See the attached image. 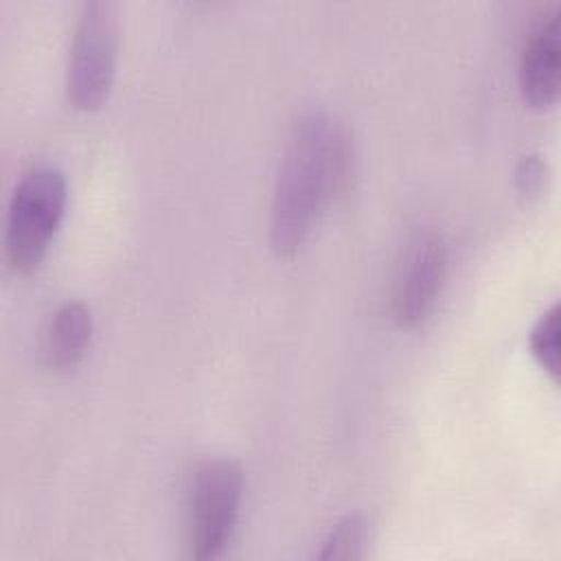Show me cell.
Here are the masks:
<instances>
[{"instance_id":"obj_1","label":"cell","mask_w":561,"mask_h":561,"mask_svg":"<svg viewBox=\"0 0 561 561\" xmlns=\"http://www.w3.org/2000/svg\"><path fill=\"white\" fill-rule=\"evenodd\" d=\"M351 169L344 125L324 110H309L294 123L270 210V245L278 256H294L311 234L320 213L342 191Z\"/></svg>"},{"instance_id":"obj_2","label":"cell","mask_w":561,"mask_h":561,"mask_svg":"<svg viewBox=\"0 0 561 561\" xmlns=\"http://www.w3.org/2000/svg\"><path fill=\"white\" fill-rule=\"evenodd\" d=\"M68 186L64 173L53 164L26 169L9 199L4 248L15 272H33L64 217Z\"/></svg>"},{"instance_id":"obj_3","label":"cell","mask_w":561,"mask_h":561,"mask_svg":"<svg viewBox=\"0 0 561 561\" xmlns=\"http://www.w3.org/2000/svg\"><path fill=\"white\" fill-rule=\"evenodd\" d=\"M243 497V471L232 458H208L186 491V537L193 559H215L228 546Z\"/></svg>"},{"instance_id":"obj_4","label":"cell","mask_w":561,"mask_h":561,"mask_svg":"<svg viewBox=\"0 0 561 561\" xmlns=\"http://www.w3.org/2000/svg\"><path fill=\"white\" fill-rule=\"evenodd\" d=\"M116 53V7L107 0L83 2L66 61V94L77 110H96L103 105L114 83Z\"/></svg>"},{"instance_id":"obj_5","label":"cell","mask_w":561,"mask_h":561,"mask_svg":"<svg viewBox=\"0 0 561 561\" xmlns=\"http://www.w3.org/2000/svg\"><path fill=\"white\" fill-rule=\"evenodd\" d=\"M447 241L438 230H419L405 245L392 285V316L399 327H419L440 294L447 274Z\"/></svg>"},{"instance_id":"obj_6","label":"cell","mask_w":561,"mask_h":561,"mask_svg":"<svg viewBox=\"0 0 561 561\" xmlns=\"http://www.w3.org/2000/svg\"><path fill=\"white\" fill-rule=\"evenodd\" d=\"M559 11L554 9L530 28L519 55V90L537 110H548L559 99Z\"/></svg>"},{"instance_id":"obj_7","label":"cell","mask_w":561,"mask_h":561,"mask_svg":"<svg viewBox=\"0 0 561 561\" xmlns=\"http://www.w3.org/2000/svg\"><path fill=\"white\" fill-rule=\"evenodd\" d=\"M94 331L92 311L79 300H66L53 313L46 337L44 357L55 370L72 368L85 353Z\"/></svg>"},{"instance_id":"obj_8","label":"cell","mask_w":561,"mask_h":561,"mask_svg":"<svg viewBox=\"0 0 561 561\" xmlns=\"http://www.w3.org/2000/svg\"><path fill=\"white\" fill-rule=\"evenodd\" d=\"M368 541V522L362 513L344 515L324 537L318 559H357Z\"/></svg>"},{"instance_id":"obj_9","label":"cell","mask_w":561,"mask_h":561,"mask_svg":"<svg viewBox=\"0 0 561 561\" xmlns=\"http://www.w3.org/2000/svg\"><path fill=\"white\" fill-rule=\"evenodd\" d=\"M528 344L537 364L552 377V381H559V305L557 302L537 318V322L530 329Z\"/></svg>"},{"instance_id":"obj_10","label":"cell","mask_w":561,"mask_h":561,"mask_svg":"<svg viewBox=\"0 0 561 561\" xmlns=\"http://www.w3.org/2000/svg\"><path fill=\"white\" fill-rule=\"evenodd\" d=\"M548 182V164L541 160V156L530 153L524 156L515 167V188L522 197L530 199L537 197Z\"/></svg>"}]
</instances>
